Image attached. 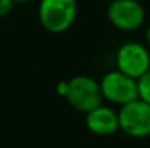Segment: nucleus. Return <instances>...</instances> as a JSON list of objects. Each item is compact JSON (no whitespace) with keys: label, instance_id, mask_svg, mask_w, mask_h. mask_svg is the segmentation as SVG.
I'll return each mask as SVG.
<instances>
[{"label":"nucleus","instance_id":"nucleus-1","mask_svg":"<svg viewBox=\"0 0 150 148\" xmlns=\"http://www.w3.org/2000/svg\"><path fill=\"white\" fill-rule=\"evenodd\" d=\"M77 0H41L38 18L45 31L51 34L66 32L76 20Z\"/></svg>","mask_w":150,"mask_h":148},{"label":"nucleus","instance_id":"nucleus-2","mask_svg":"<svg viewBox=\"0 0 150 148\" xmlns=\"http://www.w3.org/2000/svg\"><path fill=\"white\" fill-rule=\"evenodd\" d=\"M64 96L67 102L79 112L88 113L102 105V92L99 81L89 76H76L66 83Z\"/></svg>","mask_w":150,"mask_h":148},{"label":"nucleus","instance_id":"nucleus-3","mask_svg":"<svg viewBox=\"0 0 150 148\" xmlns=\"http://www.w3.org/2000/svg\"><path fill=\"white\" fill-rule=\"evenodd\" d=\"M102 97L114 105H125L139 99L137 80L120 70L108 71L99 81Z\"/></svg>","mask_w":150,"mask_h":148},{"label":"nucleus","instance_id":"nucleus-4","mask_svg":"<svg viewBox=\"0 0 150 148\" xmlns=\"http://www.w3.org/2000/svg\"><path fill=\"white\" fill-rule=\"evenodd\" d=\"M120 129L133 138H146L150 135V105L136 99L121 106L118 112Z\"/></svg>","mask_w":150,"mask_h":148},{"label":"nucleus","instance_id":"nucleus-5","mask_svg":"<svg viewBox=\"0 0 150 148\" xmlns=\"http://www.w3.org/2000/svg\"><path fill=\"white\" fill-rule=\"evenodd\" d=\"M117 70L139 80L150 68V52L146 45L128 41L124 42L115 55Z\"/></svg>","mask_w":150,"mask_h":148},{"label":"nucleus","instance_id":"nucleus-6","mask_svg":"<svg viewBox=\"0 0 150 148\" xmlns=\"http://www.w3.org/2000/svg\"><path fill=\"white\" fill-rule=\"evenodd\" d=\"M106 15L109 22L124 32L139 29L146 18L144 9L137 0H112L106 9Z\"/></svg>","mask_w":150,"mask_h":148},{"label":"nucleus","instance_id":"nucleus-7","mask_svg":"<svg viewBox=\"0 0 150 148\" xmlns=\"http://www.w3.org/2000/svg\"><path fill=\"white\" fill-rule=\"evenodd\" d=\"M85 115H86V118H85L86 126L95 135L106 137V135L115 134L120 129L118 112H115L109 106L99 105Z\"/></svg>","mask_w":150,"mask_h":148},{"label":"nucleus","instance_id":"nucleus-8","mask_svg":"<svg viewBox=\"0 0 150 148\" xmlns=\"http://www.w3.org/2000/svg\"><path fill=\"white\" fill-rule=\"evenodd\" d=\"M139 84V97L150 105V68L137 80Z\"/></svg>","mask_w":150,"mask_h":148},{"label":"nucleus","instance_id":"nucleus-9","mask_svg":"<svg viewBox=\"0 0 150 148\" xmlns=\"http://www.w3.org/2000/svg\"><path fill=\"white\" fill-rule=\"evenodd\" d=\"M13 6H15L13 0H0V18L7 16L12 12Z\"/></svg>","mask_w":150,"mask_h":148},{"label":"nucleus","instance_id":"nucleus-10","mask_svg":"<svg viewBox=\"0 0 150 148\" xmlns=\"http://www.w3.org/2000/svg\"><path fill=\"white\" fill-rule=\"evenodd\" d=\"M146 42H147V45L150 47V25H149V28H147V31H146Z\"/></svg>","mask_w":150,"mask_h":148},{"label":"nucleus","instance_id":"nucleus-11","mask_svg":"<svg viewBox=\"0 0 150 148\" xmlns=\"http://www.w3.org/2000/svg\"><path fill=\"white\" fill-rule=\"evenodd\" d=\"M15 3H19V4H25V3H29L31 0H13Z\"/></svg>","mask_w":150,"mask_h":148}]
</instances>
